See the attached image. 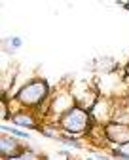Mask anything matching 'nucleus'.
Returning a JSON list of instances; mask_svg holds the SVG:
<instances>
[{
	"instance_id": "f257e3e1",
	"label": "nucleus",
	"mask_w": 129,
	"mask_h": 160,
	"mask_svg": "<svg viewBox=\"0 0 129 160\" xmlns=\"http://www.w3.org/2000/svg\"><path fill=\"white\" fill-rule=\"evenodd\" d=\"M46 92H48V86L44 82H32V84L25 86L23 90L19 92L17 99L23 101V103H27V105H36L40 99L46 95Z\"/></svg>"
},
{
	"instance_id": "f03ea898",
	"label": "nucleus",
	"mask_w": 129,
	"mask_h": 160,
	"mask_svg": "<svg viewBox=\"0 0 129 160\" xmlns=\"http://www.w3.org/2000/svg\"><path fill=\"white\" fill-rule=\"evenodd\" d=\"M63 126L69 132H84L88 128V114H85L82 109H72L70 112L64 114Z\"/></svg>"
},
{
	"instance_id": "6e6552de",
	"label": "nucleus",
	"mask_w": 129,
	"mask_h": 160,
	"mask_svg": "<svg viewBox=\"0 0 129 160\" xmlns=\"http://www.w3.org/2000/svg\"><path fill=\"white\" fill-rule=\"evenodd\" d=\"M8 160H23V158H21V156H10Z\"/></svg>"
},
{
	"instance_id": "423d86ee",
	"label": "nucleus",
	"mask_w": 129,
	"mask_h": 160,
	"mask_svg": "<svg viewBox=\"0 0 129 160\" xmlns=\"http://www.w3.org/2000/svg\"><path fill=\"white\" fill-rule=\"evenodd\" d=\"M6 132H12V133H15V135H19V137H29L25 132H21V130H13V128H6Z\"/></svg>"
},
{
	"instance_id": "39448f33",
	"label": "nucleus",
	"mask_w": 129,
	"mask_h": 160,
	"mask_svg": "<svg viewBox=\"0 0 129 160\" xmlns=\"http://www.w3.org/2000/svg\"><path fill=\"white\" fill-rule=\"evenodd\" d=\"M15 124H19V126H32V118H29V116H15Z\"/></svg>"
},
{
	"instance_id": "20e7f679",
	"label": "nucleus",
	"mask_w": 129,
	"mask_h": 160,
	"mask_svg": "<svg viewBox=\"0 0 129 160\" xmlns=\"http://www.w3.org/2000/svg\"><path fill=\"white\" fill-rule=\"evenodd\" d=\"M2 154L4 156L15 154V143L12 141V137H2Z\"/></svg>"
},
{
	"instance_id": "7ed1b4c3",
	"label": "nucleus",
	"mask_w": 129,
	"mask_h": 160,
	"mask_svg": "<svg viewBox=\"0 0 129 160\" xmlns=\"http://www.w3.org/2000/svg\"><path fill=\"white\" fill-rule=\"evenodd\" d=\"M108 135L112 141L118 143H129V128L123 124H112L108 126Z\"/></svg>"
},
{
	"instance_id": "0eeeda50",
	"label": "nucleus",
	"mask_w": 129,
	"mask_h": 160,
	"mask_svg": "<svg viewBox=\"0 0 129 160\" xmlns=\"http://www.w3.org/2000/svg\"><path fill=\"white\" fill-rule=\"evenodd\" d=\"M116 154H122V156H129V143H125V145H123V149H122V151H118Z\"/></svg>"
}]
</instances>
